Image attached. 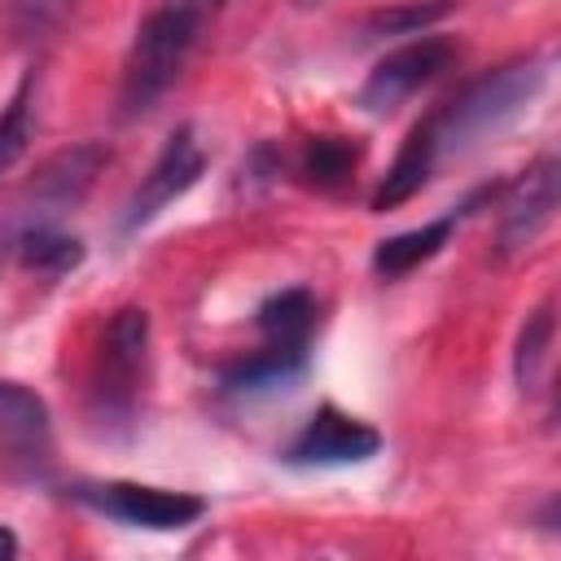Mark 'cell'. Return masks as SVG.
<instances>
[{
    "label": "cell",
    "instance_id": "17",
    "mask_svg": "<svg viewBox=\"0 0 561 561\" xmlns=\"http://www.w3.org/2000/svg\"><path fill=\"white\" fill-rule=\"evenodd\" d=\"M359 162V149L342 136H311L302 158H298V175L311 184V188H342L351 184V171Z\"/></svg>",
    "mask_w": 561,
    "mask_h": 561
},
{
    "label": "cell",
    "instance_id": "3",
    "mask_svg": "<svg viewBox=\"0 0 561 561\" xmlns=\"http://www.w3.org/2000/svg\"><path fill=\"white\" fill-rule=\"evenodd\" d=\"M145 359H149V316L140 307H118L101 329L88 377V416L96 421L101 434H110L114 425H131L145 381Z\"/></svg>",
    "mask_w": 561,
    "mask_h": 561
},
{
    "label": "cell",
    "instance_id": "6",
    "mask_svg": "<svg viewBox=\"0 0 561 561\" xmlns=\"http://www.w3.org/2000/svg\"><path fill=\"white\" fill-rule=\"evenodd\" d=\"M202 171H206V153H202L193 127H175V131L167 136L162 153L153 158V167H149V171L140 175V184L131 188V197H127V206H123V215H118V228H123V232H136V228H145L149 219H158L175 197H184V193L202 180Z\"/></svg>",
    "mask_w": 561,
    "mask_h": 561
},
{
    "label": "cell",
    "instance_id": "19",
    "mask_svg": "<svg viewBox=\"0 0 561 561\" xmlns=\"http://www.w3.org/2000/svg\"><path fill=\"white\" fill-rule=\"evenodd\" d=\"M31 96H35V79L26 75L9 96V105L0 110V171H9L31 145Z\"/></svg>",
    "mask_w": 561,
    "mask_h": 561
},
{
    "label": "cell",
    "instance_id": "23",
    "mask_svg": "<svg viewBox=\"0 0 561 561\" xmlns=\"http://www.w3.org/2000/svg\"><path fill=\"white\" fill-rule=\"evenodd\" d=\"M298 9H311V4H324V0H294Z\"/></svg>",
    "mask_w": 561,
    "mask_h": 561
},
{
    "label": "cell",
    "instance_id": "1",
    "mask_svg": "<svg viewBox=\"0 0 561 561\" xmlns=\"http://www.w3.org/2000/svg\"><path fill=\"white\" fill-rule=\"evenodd\" d=\"M548 53H530L517 61H504L495 70H486L482 79H473L465 92H456L447 105H438L430 114L434 123V140H438V158L447 153H465L469 145L504 131L548 83Z\"/></svg>",
    "mask_w": 561,
    "mask_h": 561
},
{
    "label": "cell",
    "instance_id": "2",
    "mask_svg": "<svg viewBox=\"0 0 561 561\" xmlns=\"http://www.w3.org/2000/svg\"><path fill=\"white\" fill-rule=\"evenodd\" d=\"M202 26H206V13L188 9L184 0H162L136 26V39H131L127 61H123V83H118L123 118L145 114L175 83V75L184 70Z\"/></svg>",
    "mask_w": 561,
    "mask_h": 561
},
{
    "label": "cell",
    "instance_id": "21",
    "mask_svg": "<svg viewBox=\"0 0 561 561\" xmlns=\"http://www.w3.org/2000/svg\"><path fill=\"white\" fill-rule=\"evenodd\" d=\"M9 557H18V535L9 526H0V561H9Z\"/></svg>",
    "mask_w": 561,
    "mask_h": 561
},
{
    "label": "cell",
    "instance_id": "12",
    "mask_svg": "<svg viewBox=\"0 0 561 561\" xmlns=\"http://www.w3.org/2000/svg\"><path fill=\"white\" fill-rule=\"evenodd\" d=\"M460 215H465V206H460V210H447V215H438V219H430V224H421V228H408V232H394V237L377 241V250H373V272L386 276V280H394V276H408L412 267L430 263V259L451 241Z\"/></svg>",
    "mask_w": 561,
    "mask_h": 561
},
{
    "label": "cell",
    "instance_id": "9",
    "mask_svg": "<svg viewBox=\"0 0 561 561\" xmlns=\"http://www.w3.org/2000/svg\"><path fill=\"white\" fill-rule=\"evenodd\" d=\"M105 167H110V149L101 140H83V145H70V149L53 153L26 184L31 202L39 206L35 219H57L61 210H75Z\"/></svg>",
    "mask_w": 561,
    "mask_h": 561
},
{
    "label": "cell",
    "instance_id": "5",
    "mask_svg": "<svg viewBox=\"0 0 561 561\" xmlns=\"http://www.w3.org/2000/svg\"><path fill=\"white\" fill-rule=\"evenodd\" d=\"M451 61H456V44H451L447 35L408 39V44H399L394 53H386V57L368 70V79H364V88H359V105H364L368 114H390V110H399L412 92H421L425 83H434Z\"/></svg>",
    "mask_w": 561,
    "mask_h": 561
},
{
    "label": "cell",
    "instance_id": "8",
    "mask_svg": "<svg viewBox=\"0 0 561 561\" xmlns=\"http://www.w3.org/2000/svg\"><path fill=\"white\" fill-rule=\"evenodd\" d=\"M377 451H381V434L368 421L346 416L342 408L324 403L298 430V438L285 447V465H294V469H333V465H364Z\"/></svg>",
    "mask_w": 561,
    "mask_h": 561
},
{
    "label": "cell",
    "instance_id": "11",
    "mask_svg": "<svg viewBox=\"0 0 561 561\" xmlns=\"http://www.w3.org/2000/svg\"><path fill=\"white\" fill-rule=\"evenodd\" d=\"M434 167H438V140H434V123H430V114H425V118L403 136V145H399L390 171L381 175V184H377V193H373V210H394V206H403L408 197H416V193L430 184Z\"/></svg>",
    "mask_w": 561,
    "mask_h": 561
},
{
    "label": "cell",
    "instance_id": "24",
    "mask_svg": "<svg viewBox=\"0 0 561 561\" xmlns=\"http://www.w3.org/2000/svg\"><path fill=\"white\" fill-rule=\"evenodd\" d=\"M4 250H9V241H4V232H0V263H4Z\"/></svg>",
    "mask_w": 561,
    "mask_h": 561
},
{
    "label": "cell",
    "instance_id": "13",
    "mask_svg": "<svg viewBox=\"0 0 561 561\" xmlns=\"http://www.w3.org/2000/svg\"><path fill=\"white\" fill-rule=\"evenodd\" d=\"M13 254L35 276H66L83 263V241L75 232H66L57 219H31L13 237Z\"/></svg>",
    "mask_w": 561,
    "mask_h": 561
},
{
    "label": "cell",
    "instance_id": "4",
    "mask_svg": "<svg viewBox=\"0 0 561 561\" xmlns=\"http://www.w3.org/2000/svg\"><path fill=\"white\" fill-rule=\"evenodd\" d=\"M70 500H79L101 517H114L123 526H145V530H184L197 517H206L202 495L140 486V482H79L70 486Z\"/></svg>",
    "mask_w": 561,
    "mask_h": 561
},
{
    "label": "cell",
    "instance_id": "15",
    "mask_svg": "<svg viewBox=\"0 0 561 561\" xmlns=\"http://www.w3.org/2000/svg\"><path fill=\"white\" fill-rule=\"evenodd\" d=\"M254 329L263 333L267 346H307L311 329H316V298H311V289L294 285V289L272 294L254 311Z\"/></svg>",
    "mask_w": 561,
    "mask_h": 561
},
{
    "label": "cell",
    "instance_id": "16",
    "mask_svg": "<svg viewBox=\"0 0 561 561\" xmlns=\"http://www.w3.org/2000/svg\"><path fill=\"white\" fill-rule=\"evenodd\" d=\"M552 329H557V320H552V302H539V307L526 316L522 333H517L513 377H517V390H522V394H535L539 381H543L548 351H552Z\"/></svg>",
    "mask_w": 561,
    "mask_h": 561
},
{
    "label": "cell",
    "instance_id": "22",
    "mask_svg": "<svg viewBox=\"0 0 561 561\" xmlns=\"http://www.w3.org/2000/svg\"><path fill=\"white\" fill-rule=\"evenodd\" d=\"M184 4H188V9H197V13H206V18H215L228 0H184Z\"/></svg>",
    "mask_w": 561,
    "mask_h": 561
},
{
    "label": "cell",
    "instance_id": "18",
    "mask_svg": "<svg viewBox=\"0 0 561 561\" xmlns=\"http://www.w3.org/2000/svg\"><path fill=\"white\" fill-rule=\"evenodd\" d=\"M456 9V0H399L377 9L364 22V39H390V35H421L434 22H443Z\"/></svg>",
    "mask_w": 561,
    "mask_h": 561
},
{
    "label": "cell",
    "instance_id": "7",
    "mask_svg": "<svg viewBox=\"0 0 561 561\" xmlns=\"http://www.w3.org/2000/svg\"><path fill=\"white\" fill-rule=\"evenodd\" d=\"M557 188H561V167L552 153L535 158L500 197V219H495V254H517L526 250L557 210Z\"/></svg>",
    "mask_w": 561,
    "mask_h": 561
},
{
    "label": "cell",
    "instance_id": "10",
    "mask_svg": "<svg viewBox=\"0 0 561 561\" xmlns=\"http://www.w3.org/2000/svg\"><path fill=\"white\" fill-rule=\"evenodd\" d=\"M53 451V425L48 408L35 390L18 381H0V456L9 465H22L26 473H39Z\"/></svg>",
    "mask_w": 561,
    "mask_h": 561
},
{
    "label": "cell",
    "instance_id": "20",
    "mask_svg": "<svg viewBox=\"0 0 561 561\" xmlns=\"http://www.w3.org/2000/svg\"><path fill=\"white\" fill-rule=\"evenodd\" d=\"M75 9V0H13L9 18H13V31L22 39H44L48 31L61 26V18Z\"/></svg>",
    "mask_w": 561,
    "mask_h": 561
},
{
    "label": "cell",
    "instance_id": "14",
    "mask_svg": "<svg viewBox=\"0 0 561 561\" xmlns=\"http://www.w3.org/2000/svg\"><path fill=\"white\" fill-rule=\"evenodd\" d=\"M307 373V346H267L254 351L241 364L224 368V390L232 394H263V390H285Z\"/></svg>",
    "mask_w": 561,
    "mask_h": 561
}]
</instances>
